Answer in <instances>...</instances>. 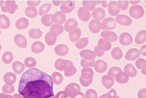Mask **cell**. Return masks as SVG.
<instances>
[{
    "mask_svg": "<svg viewBox=\"0 0 146 98\" xmlns=\"http://www.w3.org/2000/svg\"><path fill=\"white\" fill-rule=\"evenodd\" d=\"M18 92L24 98H49L54 95L53 81L50 75L36 68L23 74Z\"/></svg>",
    "mask_w": 146,
    "mask_h": 98,
    "instance_id": "cell-1",
    "label": "cell"
},
{
    "mask_svg": "<svg viewBox=\"0 0 146 98\" xmlns=\"http://www.w3.org/2000/svg\"><path fill=\"white\" fill-rule=\"evenodd\" d=\"M129 12L130 16L135 19L142 18L144 15L145 12L143 8L139 5H134L130 8Z\"/></svg>",
    "mask_w": 146,
    "mask_h": 98,
    "instance_id": "cell-2",
    "label": "cell"
},
{
    "mask_svg": "<svg viewBox=\"0 0 146 98\" xmlns=\"http://www.w3.org/2000/svg\"><path fill=\"white\" fill-rule=\"evenodd\" d=\"M5 5L2 7V11L4 12H8L11 14H15L18 8L15 1H6Z\"/></svg>",
    "mask_w": 146,
    "mask_h": 98,
    "instance_id": "cell-3",
    "label": "cell"
},
{
    "mask_svg": "<svg viewBox=\"0 0 146 98\" xmlns=\"http://www.w3.org/2000/svg\"><path fill=\"white\" fill-rule=\"evenodd\" d=\"M102 24V30H112L116 28L117 23L115 20L112 18H105L103 20Z\"/></svg>",
    "mask_w": 146,
    "mask_h": 98,
    "instance_id": "cell-4",
    "label": "cell"
},
{
    "mask_svg": "<svg viewBox=\"0 0 146 98\" xmlns=\"http://www.w3.org/2000/svg\"><path fill=\"white\" fill-rule=\"evenodd\" d=\"M75 7V3L72 1H64L60 5V9L64 13L69 14L73 11Z\"/></svg>",
    "mask_w": 146,
    "mask_h": 98,
    "instance_id": "cell-5",
    "label": "cell"
},
{
    "mask_svg": "<svg viewBox=\"0 0 146 98\" xmlns=\"http://www.w3.org/2000/svg\"><path fill=\"white\" fill-rule=\"evenodd\" d=\"M66 19V15L64 13L58 11L52 15L51 20L53 23L60 25L64 23Z\"/></svg>",
    "mask_w": 146,
    "mask_h": 98,
    "instance_id": "cell-6",
    "label": "cell"
},
{
    "mask_svg": "<svg viewBox=\"0 0 146 98\" xmlns=\"http://www.w3.org/2000/svg\"><path fill=\"white\" fill-rule=\"evenodd\" d=\"M77 13L79 19L83 22H87L91 18L90 12L84 7L80 8L78 10Z\"/></svg>",
    "mask_w": 146,
    "mask_h": 98,
    "instance_id": "cell-7",
    "label": "cell"
},
{
    "mask_svg": "<svg viewBox=\"0 0 146 98\" xmlns=\"http://www.w3.org/2000/svg\"><path fill=\"white\" fill-rule=\"evenodd\" d=\"M115 22L121 25L127 26L132 24V20L128 16L122 14L118 15L116 17Z\"/></svg>",
    "mask_w": 146,
    "mask_h": 98,
    "instance_id": "cell-8",
    "label": "cell"
},
{
    "mask_svg": "<svg viewBox=\"0 0 146 98\" xmlns=\"http://www.w3.org/2000/svg\"><path fill=\"white\" fill-rule=\"evenodd\" d=\"M133 37L131 35L128 33H123L120 35L119 41L120 43L124 46H128L133 42Z\"/></svg>",
    "mask_w": 146,
    "mask_h": 98,
    "instance_id": "cell-9",
    "label": "cell"
},
{
    "mask_svg": "<svg viewBox=\"0 0 146 98\" xmlns=\"http://www.w3.org/2000/svg\"><path fill=\"white\" fill-rule=\"evenodd\" d=\"M88 27L91 32L94 34H97L101 30V22L97 19L92 20L88 24Z\"/></svg>",
    "mask_w": 146,
    "mask_h": 98,
    "instance_id": "cell-10",
    "label": "cell"
},
{
    "mask_svg": "<svg viewBox=\"0 0 146 98\" xmlns=\"http://www.w3.org/2000/svg\"><path fill=\"white\" fill-rule=\"evenodd\" d=\"M100 35L104 39L109 42H113L116 41L118 39V36L116 33L112 31H104L101 32Z\"/></svg>",
    "mask_w": 146,
    "mask_h": 98,
    "instance_id": "cell-11",
    "label": "cell"
},
{
    "mask_svg": "<svg viewBox=\"0 0 146 98\" xmlns=\"http://www.w3.org/2000/svg\"><path fill=\"white\" fill-rule=\"evenodd\" d=\"M15 44L19 48H24L27 46V41L25 36L20 34L16 35L14 37Z\"/></svg>",
    "mask_w": 146,
    "mask_h": 98,
    "instance_id": "cell-12",
    "label": "cell"
},
{
    "mask_svg": "<svg viewBox=\"0 0 146 98\" xmlns=\"http://www.w3.org/2000/svg\"><path fill=\"white\" fill-rule=\"evenodd\" d=\"M108 11L112 16H115L119 14L120 10L117 7V3L116 1H111L108 4Z\"/></svg>",
    "mask_w": 146,
    "mask_h": 98,
    "instance_id": "cell-13",
    "label": "cell"
},
{
    "mask_svg": "<svg viewBox=\"0 0 146 98\" xmlns=\"http://www.w3.org/2000/svg\"><path fill=\"white\" fill-rule=\"evenodd\" d=\"M64 28L61 25L55 24L52 26L50 28V35L52 37H57L58 36L62 34L64 32Z\"/></svg>",
    "mask_w": 146,
    "mask_h": 98,
    "instance_id": "cell-14",
    "label": "cell"
},
{
    "mask_svg": "<svg viewBox=\"0 0 146 98\" xmlns=\"http://www.w3.org/2000/svg\"><path fill=\"white\" fill-rule=\"evenodd\" d=\"M140 56L139 51L136 48H132L127 51L125 55V58L127 60H135Z\"/></svg>",
    "mask_w": 146,
    "mask_h": 98,
    "instance_id": "cell-15",
    "label": "cell"
},
{
    "mask_svg": "<svg viewBox=\"0 0 146 98\" xmlns=\"http://www.w3.org/2000/svg\"><path fill=\"white\" fill-rule=\"evenodd\" d=\"M102 1H83L82 6L84 8L89 11H93L96 7V5H98L101 3Z\"/></svg>",
    "mask_w": 146,
    "mask_h": 98,
    "instance_id": "cell-16",
    "label": "cell"
},
{
    "mask_svg": "<svg viewBox=\"0 0 146 98\" xmlns=\"http://www.w3.org/2000/svg\"><path fill=\"white\" fill-rule=\"evenodd\" d=\"M78 26L77 21L73 18L67 20L64 24L65 30L67 32H70L72 30L76 28Z\"/></svg>",
    "mask_w": 146,
    "mask_h": 98,
    "instance_id": "cell-17",
    "label": "cell"
},
{
    "mask_svg": "<svg viewBox=\"0 0 146 98\" xmlns=\"http://www.w3.org/2000/svg\"><path fill=\"white\" fill-rule=\"evenodd\" d=\"M82 32L80 28H76L72 30L69 33V38L72 43L77 41L82 36Z\"/></svg>",
    "mask_w": 146,
    "mask_h": 98,
    "instance_id": "cell-18",
    "label": "cell"
},
{
    "mask_svg": "<svg viewBox=\"0 0 146 98\" xmlns=\"http://www.w3.org/2000/svg\"><path fill=\"white\" fill-rule=\"evenodd\" d=\"M54 51L55 53L58 55L64 56L68 54L69 49L66 45L59 44L56 46Z\"/></svg>",
    "mask_w": 146,
    "mask_h": 98,
    "instance_id": "cell-19",
    "label": "cell"
},
{
    "mask_svg": "<svg viewBox=\"0 0 146 98\" xmlns=\"http://www.w3.org/2000/svg\"><path fill=\"white\" fill-rule=\"evenodd\" d=\"M98 47L100 50L107 51L111 49V45L110 42L108 41L103 38H100L98 41Z\"/></svg>",
    "mask_w": 146,
    "mask_h": 98,
    "instance_id": "cell-20",
    "label": "cell"
},
{
    "mask_svg": "<svg viewBox=\"0 0 146 98\" xmlns=\"http://www.w3.org/2000/svg\"><path fill=\"white\" fill-rule=\"evenodd\" d=\"M92 16L93 18L98 20H102L105 17L106 12L104 9L97 8L96 9L92 12Z\"/></svg>",
    "mask_w": 146,
    "mask_h": 98,
    "instance_id": "cell-21",
    "label": "cell"
},
{
    "mask_svg": "<svg viewBox=\"0 0 146 98\" xmlns=\"http://www.w3.org/2000/svg\"><path fill=\"white\" fill-rule=\"evenodd\" d=\"M45 48V46L44 44L40 41L33 43L31 46L32 52L35 53H40L43 52Z\"/></svg>",
    "mask_w": 146,
    "mask_h": 98,
    "instance_id": "cell-22",
    "label": "cell"
},
{
    "mask_svg": "<svg viewBox=\"0 0 146 98\" xmlns=\"http://www.w3.org/2000/svg\"><path fill=\"white\" fill-rule=\"evenodd\" d=\"M29 25V20L25 18H22L17 20L15 26L18 30H22L27 28Z\"/></svg>",
    "mask_w": 146,
    "mask_h": 98,
    "instance_id": "cell-23",
    "label": "cell"
},
{
    "mask_svg": "<svg viewBox=\"0 0 146 98\" xmlns=\"http://www.w3.org/2000/svg\"><path fill=\"white\" fill-rule=\"evenodd\" d=\"M146 40V31L143 30L138 32L135 37V41L138 45H141L145 42Z\"/></svg>",
    "mask_w": 146,
    "mask_h": 98,
    "instance_id": "cell-24",
    "label": "cell"
},
{
    "mask_svg": "<svg viewBox=\"0 0 146 98\" xmlns=\"http://www.w3.org/2000/svg\"><path fill=\"white\" fill-rule=\"evenodd\" d=\"M11 22L9 19L6 15H0V28L7 29L10 26Z\"/></svg>",
    "mask_w": 146,
    "mask_h": 98,
    "instance_id": "cell-25",
    "label": "cell"
},
{
    "mask_svg": "<svg viewBox=\"0 0 146 98\" xmlns=\"http://www.w3.org/2000/svg\"><path fill=\"white\" fill-rule=\"evenodd\" d=\"M108 65L104 61L99 60L96 62L95 69L98 73H102L107 69Z\"/></svg>",
    "mask_w": 146,
    "mask_h": 98,
    "instance_id": "cell-26",
    "label": "cell"
},
{
    "mask_svg": "<svg viewBox=\"0 0 146 98\" xmlns=\"http://www.w3.org/2000/svg\"><path fill=\"white\" fill-rule=\"evenodd\" d=\"M29 34L30 38L36 39L42 37L43 33L40 29L35 28L30 30L29 32Z\"/></svg>",
    "mask_w": 146,
    "mask_h": 98,
    "instance_id": "cell-27",
    "label": "cell"
},
{
    "mask_svg": "<svg viewBox=\"0 0 146 98\" xmlns=\"http://www.w3.org/2000/svg\"><path fill=\"white\" fill-rule=\"evenodd\" d=\"M25 14L27 17L33 19L37 16V10L34 7H27L25 10Z\"/></svg>",
    "mask_w": 146,
    "mask_h": 98,
    "instance_id": "cell-28",
    "label": "cell"
},
{
    "mask_svg": "<svg viewBox=\"0 0 146 98\" xmlns=\"http://www.w3.org/2000/svg\"><path fill=\"white\" fill-rule=\"evenodd\" d=\"M88 43H89V37L81 38L76 43V47L79 49H84L88 46Z\"/></svg>",
    "mask_w": 146,
    "mask_h": 98,
    "instance_id": "cell-29",
    "label": "cell"
},
{
    "mask_svg": "<svg viewBox=\"0 0 146 98\" xmlns=\"http://www.w3.org/2000/svg\"><path fill=\"white\" fill-rule=\"evenodd\" d=\"M80 55L82 57L86 59H92L96 58V55L94 53L88 49L81 51L80 52Z\"/></svg>",
    "mask_w": 146,
    "mask_h": 98,
    "instance_id": "cell-30",
    "label": "cell"
},
{
    "mask_svg": "<svg viewBox=\"0 0 146 98\" xmlns=\"http://www.w3.org/2000/svg\"><path fill=\"white\" fill-rule=\"evenodd\" d=\"M111 55L115 60H119L122 59L123 53L121 49L118 47H115L113 48L111 52Z\"/></svg>",
    "mask_w": 146,
    "mask_h": 98,
    "instance_id": "cell-31",
    "label": "cell"
},
{
    "mask_svg": "<svg viewBox=\"0 0 146 98\" xmlns=\"http://www.w3.org/2000/svg\"><path fill=\"white\" fill-rule=\"evenodd\" d=\"M52 15L46 14L43 16L41 18V22L44 26L46 27L50 26L53 24L51 20Z\"/></svg>",
    "mask_w": 146,
    "mask_h": 98,
    "instance_id": "cell-32",
    "label": "cell"
},
{
    "mask_svg": "<svg viewBox=\"0 0 146 98\" xmlns=\"http://www.w3.org/2000/svg\"><path fill=\"white\" fill-rule=\"evenodd\" d=\"M51 7V4H44L40 7L39 9V14L40 16H42L48 13L50 11Z\"/></svg>",
    "mask_w": 146,
    "mask_h": 98,
    "instance_id": "cell-33",
    "label": "cell"
},
{
    "mask_svg": "<svg viewBox=\"0 0 146 98\" xmlns=\"http://www.w3.org/2000/svg\"><path fill=\"white\" fill-rule=\"evenodd\" d=\"M13 59V55L11 52L7 51L4 53L2 56V60L6 64H9L11 63Z\"/></svg>",
    "mask_w": 146,
    "mask_h": 98,
    "instance_id": "cell-34",
    "label": "cell"
},
{
    "mask_svg": "<svg viewBox=\"0 0 146 98\" xmlns=\"http://www.w3.org/2000/svg\"><path fill=\"white\" fill-rule=\"evenodd\" d=\"M4 82L6 84H13L15 82L16 76L13 73H7L4 75Z\"/></svg>",
    "mask_w": 146,
    "mask_h": 98,
    "instance_id": "cell-35",
    "label": "cell"
},
{
    "mask_svg": "<svg viewBox=\"0 0 146 98\" xmlns=\"http://www.w3.org/2000/svg\"><path fill=\"white\" fill-rule=\"evenodd\" d=\"M45 41L48 46H53L56 43L57 41V37H52L50 35V32H48L45 35Z\"/></svg>",
    "mask_w": 146,
    "mask_h": 98,
    "instance_id": "cell-36",
    "label": "cell"
},
{
    "mask_svg": "<svg viewBox=\"0 0 146 98\" xmlns=\"http://www.w3.org/2000/svg\"><path fill=\"white\" fill-rule=\"evenodd\" d=\"M12 66L13 69L17 74H20L24 69L23 64L18 61L14 62Z\"/></svg>",
    "mask_w": 146,
    "mask_h": 98,
    "instance_id": "cell-37",
    "label": "cell"
},
{
    "mask_svg": "<svg viewBox=\"0 0 146 98\" xmlns=\"http://www.w3.org/2000/svg\"><path fill=\"white\" fill-rule=\"evenodd\" d=\"M102 82L105 87H111L113 85L114 80L107 75H105L102 77Z\"/></svg>",
    "mask_w": 146,
    "mask_h": 98,
    "instance_id": "cell-38",
    "label": "cell"
},
{
    "mask_svg": "<svg viewBox=\"0 0 146 98\" xmlns=\"http://www.w3.org/2000/svg\"><path fill=\"white\" fill-rule=\"evenodd\" d=\"M124 70L127 72L131 77H134L136 76L137 72L134 68L133 66L131 64H127L125 67Z\"/></svg>",
    "mask_w": 146,
    "mask_h": 98,
    "instance_id": "cell-39",
    "label": "cell"
},
{
    "mask_svg": "<svg viewBox=\"0 0 146 98\" xmlns=\"http://www.w3.org/2000/svg\"><path fill=\"white\" fill-rule=\"evenodd\" d=\"M128 76L124 72H122L118 74L116 77V81L119 83H126L128 81Z\"/></svg>",
    "mask_w": 146,
    "mask_h": 98,
    "instance_id": "cell-40",
    "label": "cell"
},
{
    "mask_svg": "<svg viewBox=\"0 0 146 98\" xmlns=\"http://www.w3.org/2000/svg\"><path fill=\"white\" fill-rule=\"evenodd\" d=\"M117 7L119 9L122 11H125L128 8L129 6V2L128 1H123L120 0L118 1L117 3Z\"/></svg>",
    "mask_w": 146,
    "mask_h": 98,
    "instance_id": "cell-41",
    "label": "cell"
},
{
    "mask_svg": "<svg viewBox=\"0 0 146 98\" xmlns=\"http://www.w3.org/2000/svg\"><path fill=\"white\" fill-rule=\"evenodd\" d=\"M25 63L27 66L29 68L34 66L36 64L35 60L33 58L31 57L27 58L25 60Z\"/></svg>",
    "mask_w": 146,
    "mask_h": 98,
    "instance_id": "cell-42",
    "label": "cell"
},
{
    "mask_svg": "<svg viewBox=\"0 0 146 98\" xmlns=\"http://www.w3.org/2000/svg\"><path fill=\"white\" fill-rule=\"evenodd\" d=\"M53 78V79L54 80V82H55L58 83L59 82H61L62 80H63V78H62V77L61 75H60V74H59L58 73H57V72H55V73H54V74L52 75Z\"/></svg>",
    "mask_w": 146,
    "mask_h": 98,
    "instance_id": "cell-43",
    "label": "cell"
},
{
    "mask_svg": "<svg viewBox=\"0 0 146 98\" xmlns=\"http://www.w3.org/2000/svg\"><path fill=\"white\" fill-rule=\"evenodd\" d=\"M41 3V1H28L27 5L31 7H36Z\"/></svg>",
    "mask_w": 146,
    "mask_h": 98,
    "instance_id": "cell-44",
    "label": "cell"
},
{
    "mask_svg": "<svg viewBox=\"0 0 146 98\" xmlns=\"http://www.w3.org/2000/svg\"><path fill=\"white\" fill-rule=\"evenodd\" d=\"M119 70L120 71L121 70L118 68L114 67L112 68L108 72V74L112 75V76H114L115 74L117 73Z\"/></svg>",
    "mask_w": 146,
    "mask_h": 98,
    "instance_id": "cell-45",
    "label": "cell"
},
{
    "mask_svg": "<svg viewBox=\"0 0 146 98\" xmlns=\"http://www.w3.org/2000/svg\"><path fill=\"white\" fill-rule=\"evenodd\" d=\"M94 51L95 53L97 55L98 57H102V56L104 54V51H102L100 50L99 48H98V46H96L94 48Z\"/></svg>",
    "mask_w": 146,
    "mask_h": 98,
    "instance_id": "cell-46",
    "label": "cell"
},
{
    "mask_svg": "<svg viewBox=\"0 0 146 98\" xmlns=\"http://www.w3.org/2000/svg\"><path fill=\"white\" fill-rule=\"evenodd\" d=\"M146 45H144V46H142L141 48L140 52L141 53L145 56H146Z\"/></svg>",
    "mask_w": 146,
    "mask_h": 98,
    "instance_id": "cell-47",
    "label": "cell"
},
{
    "mask_svg": "<svg viewBox=\"0 0 146 98\" xmlns=\"http://www.w3.org/2000/svg\"><path fill=\"white\" fill-rule=\"evenodd\" d=\"M64 1H53V4L55 6H59L60 4L63 3Z\"/></svg>",
    "mask_w": 146,
    "mask_h": 98,
    "instance_id": "cell-48",
    "label": "cell"
},
{
    "mask_svg": "<svg viewBox=\"0 0 146 98\" xmlns=\"http://www.w3.org/2000/svg\"><path fill=\"white\" fill-rule=\"evenodd\" d=\"M108 1H102L101 3L102 7L104 8H107L108 6Z\"/></svg>",
    "mask_w": 146,
    "mask_h": 98,
    "instance_id": "cell-49",
    "label": "cell"
},
{
    "mask_svg": "<svg viewBox=\"0 0 146 98\" xmlns=\"http://www.w3.org/2000/svg\"><path fill=\"white\" fill-rule=\"evenodd\" d=\"M128 2H129L130 4H132V5H136L139 4L141 2V1H129Z\"/></svg>",
    "mask_w": 146,
    "mask_h": 98,
    "instance_id": "cell-50",
    "label": "cell"
},
{
    "mask_svg": "<svg viewBox=\"0 0 146 98\" xmlns=\"http://www.w3.org/2000/svg\"><path fill=\"white\" fill-rule=\"evenodd\" d=\"M4 1H0V7H1L4 5Z\"/></svg>",
    "mask_w": 146,
    "mask_h": 98,
    "instance_id": "cell-51",
    "label": "cell"
},
{
    "mask_svg": "<svg viewBox=\"0 0 146 98\" xmlns=\"http://www.w3.org/2000/svg\"><path fill=\"white\" fill-rule=\"evenodd\" d=\"M2 49V46L1 45V44H0V51H1V50Z\"/></svg>",
    "mask_w": 146,
    "mask_h": 98,
    "instance_id": "cell-52",
    "label": "cell"
},
{
    "mask_svg": "<svg viewBox=\"0 0 146 98\" xmlns=\"http://www.w3.org/2000/svg\"><path fill=\"white\" fill-rule=\"evenodd\" d=\"M1 30H0V35H1Z\"/></svg>",
    "mask_w": 146,
    "mask_h": 98,
    "instance_id": "cell-53",
    "label": "cell"
}]
</instances>
